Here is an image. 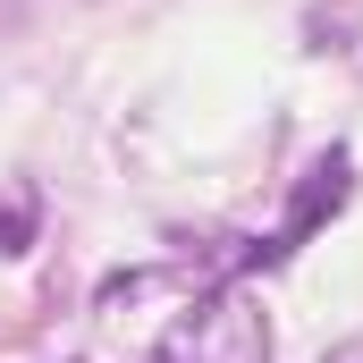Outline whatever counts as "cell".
I'll list each match as a JSON object with an SVG mask.
<instances>
[{"instance_id":"cell-1","label":"cell","mask_w":363,"mask_h":363,"mask_svg":"<svg viewBox=\"0 0 363 363\" xmlns=\"http://www.w3.org/2000/svg\"><path fill=\"white\" fill-rule=\"evenodd\" d=\"M161 363H271V321L245 287H211L161 338Z\"/></svg>"},{"instance_id":"cell-2","label":"cell","mask_w":363,"mask_h":363,"mask_svg":"<svg viewBox=\"0 0 363 363\" xmlns=\"http://www.w3.org/2000/svg\"><path fill=\"white\" fill-rule=\"evenodd\" d=\"M34 228H43L34 186H9V194H0V254H26V245H34Z\"/></svg>"}]
</instances>
